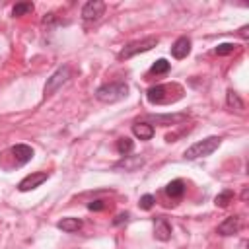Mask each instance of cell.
Segmentation results:
<instances>
[{"instance_id":"1","label":"cell","mask_w":249,"mask_h":249,"mask_svg":"<svg viewBox=\"0 0 249 249\" xmlns=\"http://www.w3.org/2000/svg\"><path fill=\"white\" fill-rule=\"evenodd\" d=\"M126 95H128V86L124 82L105 84V86H99L95 89V99L101 103H117V101L124 99Z\"/></svg>"},{"instance_id":"2","label":"cell","mask_w":249,"mask_h":249,"mask_svg":"<svg viewBox=\"0 0 249 249\" xmlns=\"http://www.w3.org/2000/svg\"><path fill=\"white\" fill-rule=\"evenodd\" d=\"M222 138L220 136H208L200 142H195L191 148L185 150V158L187 160H196V158H204V156H210L214 150H218Z\"/></svg>"},{"instance_id":"3","label":"cell","mask_w":249,"mask_h":249,"mask_svg":"<svg viewBox=\"0 0 249 249\" xmlns=\"http://www.w3.org/2000/svg\"><path fill=\"white\" fill-rule=\"evenodd\" d=\"M177 84H160V86H152L148 91H146V99L154 105H167V103H173L177 101L179 97L171 95L169 91L175 89Z\"/></svg>"},{"instance_id":"4","label":"cell","mask_w":249,"mask_h":249,"mask_svg":"<svg viewBox=\"0 0 249 249\" xmlns=\"http://www.w3.org/2000/svg\"><path fill=\"white\" fill-rule=\"evenodd\" d=\"M158 43H160V39H158L156 35L146 37V39H140V41H134V43H128V45L119 53V58H121V60H126V58H130V56H134V54H138V53H146V51L154 49Z\"/></svg>"},{"instance_id":"5","label":"cell","mask_w":249,"mask_h":249,"mask_svg":"<svg viewBox=\"0 0 249 249\" xmlns=\"http://www.w3.org/2000/svg\"><path fill=\"white\" fill-rule=\"evenodd\" d=\"M70 76H72V70H70V66H60L56 72H53V76L47 80V84H45V95H53L62 84H66L68 80H70Z\"/></svg>"},{"instance_id":"6","label":"cell","mask_w":249,"mask_h":249,"mask_svg":"<svg viewBox=\"0 0 249 249\" xmlns=\"http://www.w3.org/2000/svg\"><path fill=\"white\" fill-rule=\"evenodd\" d=\"M189 119V113H165V115H146V121L154 123V124H181L183 121Z\"/></svg>"},{"instance_id":"7","label":"cell","mask_w":249,"mask_h":249,"mask_svg":"<svg viewBox=\"0 0 249 249\" xmlns=\"http://www.w3.org/2000/svg\"><path fill=\"white\" fill-rule=\"evenodd\" d=\"M103 12H105V2L103 0H89L82 8V18L86 21H95L103 16Z\"/></svg>"},{"instance_id":"8","label":"cell","mask_w":249,"mask_h":249,"mask_svg":"<svg viewBox=\"0 0 249 249\" xmlns=\"http://www.w3.org/2000/svg\"><path fill=\"white\" fill-rule=\"evenodd\" d=\"M47 179H49V173H47V171H35V173H31V175L23 177V179L19 181L18 189H19L21 193H27V191H33V189H37L39 185H43Z\"/></svg>"},{"instance_id":"9","label":"cell","mask_w":249,"mask_h":249,"mask_svg":"<svg viewBox=\"0 0 249 249\" xmlns=\"http://www.w3.org/2000/svg\"><path fill=\"white\" fill-rule=\"evenodd\" d=\"M142 165H144L142 156H123V160L117 161L113 165V169H117V171H138Z\"/></svg>"},{"instance_id":"10","label":"cell","mask_w":249,"mask_h":249,"mask_svg":"<svg viewBox=\"0 0 249 249\" xmlns=\"http://www.w3.org/2000/svg\"><path fill=\"white\" fill-rule=\"evenodd\" d=\"M241 226H243V222H241V216H228L224 222H220L218 224V233L220 235H233V233H237L239 230H241Z\"/></svg>"},{"instance_id":"11","label":"cell","mask_w":249,"mask_h":249,"mask_svg":"<svg viewBox=\"0 0 249 249\" xmlns=\"http://www.w3.org/2000/svg\"><path fill=\"white\" fill-rule=\"evenodd\" d=\"M191 53V39L189 37H179L173 45H171V54L175 58H185Z\"/></svg>"},{"instance_id":"12","label":"cell","mask_w":249,"mask_h":249,"mask_svg":"<svg viewBox=\"0 0 249 249\" xmlns=\"http://www.w3.org/2000/svg\"><path fill=\"white\" fill-rule=\"evenodd\" d=\"M12 156L16 158L18 163H27L33 158V148L27 146V144H16L12 148Z\"/></svg>"},{"instance_id":"13","label":"cell","mask_w":249,"mask_h":249,"mask_svg":"<svg viewBox=\"0 0 249 249\" xmlns=\"http://www.w3.org/2000/svg\"><path fill=\"white\" fill-rule=\"evenodd\" d=\"M154 237L160 241H167L171 237V226L167 224L165 218H158L154 224Z\"/></svg>"},{"instance_id":"14","label":"cell","mask_w":249,"mask_h":249,"mask_svg":"<svg viewBox=\"0 0 249 249\" xmlns=\"http://www.w3.org/2000/svg\"><path fill=\"white\" fill-rule=\"evenodd\" d=\"M132 134L140 140H150L154 136V126L148 123H134L132 124Z\"/></svg>"},{"instance_id":"15","label":"cell","mask_w":249,"mask_h":249,"mask_svg":"<svg viewBox=\"0 0 249 249\" xmlns=\"http://www.w3.org/2000/svg\"><path fill=\"white\" fill-rule=\"evenodd\" d=\"M226 103H228V107H230L231 111H237V113H243V111H245L243 99H241L233 89H228V93H226Z\"/></svg>"},{"instance_id":"16","label":"cell","mask_w":249,"mask_h":249,"mask_svg":"<svg viewBox=\"0 0 249 249\" xmlns=\"http://www.w3.org/2000/svg\"><path fill=\"white\" fill-rule=\"evenodd\" d=\"M165 195L171 196V198H181V196L185 195V183H183L181 179L169 181L167 187H165Z\"/></svg>"},{"instance_id":"17","label":"cell","mask_w":249,"mask_h":249,"mask_svg":"<svg viewBox=\"0 0 249 249\" xmlns=\"http://www.w3.org/2000/svg\"><path fill=\"white\" fill-rule=\"evenodd\" d=\"M56 228L62 230V231L72 233V231H78V230L82 228V220H80V218H62V220L56 224Z\"/></svg>"},{"instance_id":"18","label":"cell","mask_w":249,"mask_h":249,"mask_svg":"<svg viewBox=\"0 0 249 249\" xmlns=\"http://www.w3.org/2000/svg\"><path fill=\"white\" fill-rule=\"evenodd\" d=\"M33 12V4L31 2H18L14 8H12V16L14 18H21V16H27Z\"/></svg>"},{"instance_id":"19","label":"cell","mask_w":249,"mask_h":249,"mask_svg":"<svg viewBox=\"0 0 249 249\" xmlns=\"http://www.w3.org/2000/svg\"><path fill=\"white\" fill-rule=\"evenodd\" d=\"M117 150H119L121 156H128V154L134 150V142H132L128 136H123V138L117 140Z\"/></svg>"},{"instance_id":"20","label":"cell","mask_w":249,"mask_h":249,"mask_svg":"<svg viewBox=\"0 0 249 249\" xmlns=\"http://www.w3.org/2000/svg\"><path fill=\"white\" fill-rule=\"evenodd\" d=\"M231 200H233V191L226 189V191H222L220 195H216V198H214V204H216L218 208H226V206H228Z\"/></svg>"},{"instance_id":"21","label":"cell","mask_w":249,"mask_h":249,"mask_svg":"<svg viewBox=\"0 0 249 249\" xmlns=\"http://www.w3.org/2000/svg\"><path fill=\"white\" fill-rule=\"evenodd\" d=\"M167 70H169V62H167L165 58L156 60V62L152 64V68H150V72H152V74H165Z\"/></svg>"},{"instance_id":"22","label":"cell","mask_w":249,"mask_h":249,"mask_svg":"<svg viewBox=\"0 0 249 249\" xmlns=\"http://www.w3.org/2000/svg\"><path fill=\"white\" fill-rule=\"evenodd\" d=\"M233 51H235V45H233V43H220V45L214 49V53L220 54V56L230 54V53H233Z\"/></svg>"},{"instance_id":"23","label":"cell","mask_w":249,"mask_h":249,"mask_svg":"<svg viewBox=\"0 0 249 249\" xmlns=\"http://www.w3.org/2000/svg\"><path fill=\"white\" fill-rule=\"evenodd\" d=\"M154 202H156V198H154V195H144V196H140V208L142 210H150L152 206H154Z\"/></svg>"},{"instance_id":"24","label":"cell","mask_w":249,"mask_h":249,"mask_svg":"<svg viewBox=\"0 0 249 249\" xmlns=\"http://www.w3.org/2000/svg\"><path fill=\"white\" fill-rule=\"evenodd\" d=\"M88 208H89L91 212H99V210L105 208V202H103V200H91V202L88 204Z\"/></svg>"},{"instance_id":"25","label":"cell","mask_w":249,"mask_h":249,"mask_svg":"<svg viewBox=\"0 0 249 249\" xmlns=\"http://www.w3.org/2000/svg\"><path fill=\"white\" fill-rule=\"evenodd\" d=\"M126 220H128V214H126V212H121V214H117V216H115V220H113V224H115V226H119V224H123V222H126Z\"/></svg>"},{"instance_id":"26","label":"cell","mask_w":249,"mask_h":249,"mask_svg":"<svg viewBox=\"0 0 249 249\" xmlns=\"http://www.w3.org/2000/svg\"><path fill=\"white\" fill-rule=\"evenodd\" d=\"M247 31H249V27H247V25H245V27H241V31H239V35H241V37H243V39H245V37H247V35H249V33H247Z\"/></svg>"},{"instance_id":"27","label":"cell","mask_w":249,"mask_h":249,"mask_svg":"<svg viewBox=\"0 0 249 249\" xmlns=\"http://www.w3.org/2000/svg\"><path fill=\"white\" fill-rule=\"evenodd\" d=\"M247 196H249V191H247V187H245V189H243V193H241V198H243V200H247Z\"/></svg>"}]
</instances>
